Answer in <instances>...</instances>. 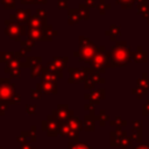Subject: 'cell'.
Returning <instances> with one entry per match:
<instances>
[{
	"instance_id": "1",
	"label": "cell",
	"mask_w": 149,
	"mask_h": 149,
	"mask_svg": "<svg viewBox=\"0 0 149 149\" xmlns=\"http://www.w3.org/2000/svg\"><path fill=\"white\" fill-rule=\"evenodd\" d=\"M3 23L6 26L5 34L8 37H10L15 41H20L22 36H27L28 27L26 24H20L19 22H14L10 20H5Z\"/></svg>"
},
{
	"instance_id": "2",
	"label": "cell",
	"mask_w": 149,
	"mask_h": 149,
	"mask_svg": "<svg viewBox=\"0 0 149 149\" xmlns=\"http://www.w3.org/2000/svg\"><path fill=\"white\" fill-rule=\"evenodd\" d=\"M62 121H58L57 119H55V116L52 114L48 115L45 120H43L41 122V129L47 133L48 136L52 137V136H57L59 135V130H61V126H62Z\"/></svg>"
},
{
	"instance_id": "3",
	"label": "cell",
	"mask_w": 149,
	"mask_h": 149,
	"mask_svg": "<svg viewBox=\"0 0 149 149\" xmlns=\"http://www.w3.org/2000/svg\"><path fill=\"white\" fill-rule=\"evenodd\" d=\"M15 94V84L8 78H0V101L8 102Z\"/></svg>"
},
{
	"instance_id": "4",
	"label": "cell",
	"mask_w": 149,
	"mask_h": 149,
	"mask_svg": "<svg viewBox=\"0 0 149 149\" xmlns=\"http://www.w3.org/2000/svg\"><path fill=\"white\" fill-rule=\"evenodd\" d=\"M68 72H69V79H68V83L69 84L81 83V81H85V79L87 78V69H83V68H69L68 69Z\"/></svg>"
},
{
	"instance_id": "5",
	"label": "cell",
	"mask_w": 149,
	"mask_h": 149,
	"mask_svg": "<svg viewBox=\"0 0 149 149\" xmlns=\"http://www.w3.org/2000/svg\"><path fill=\"white\" fill-rule=\"evenodd\" d=\"M51 114L55 116V119H57L58 121L62 122H66L71 116H73V111L69 108L68 105L65 104H59L55 109H52Z\"/></svg>"
},
{
	"instance_id": "6",
	"label": "cell",
	"mask_w": 149,
	"mask_h": 149,
	"mask_svg": "<svg viewBox=\"0 0 149 149\" xmlns=\"http://www.w3.org/2000/svg\"><path fill=\"white\" fill-rule=\"evenodd\" d=\"M95 51H97V48L91 44L88 47L80 48L77 52L73 54V56L78 57L80 62H91L95 57Z\"/></svg>"
},
{
	"instance_id": "7",
	"label": "cell",
	"mask_w": 149,
	"mask_h": 149,
	"mask_svg": "<svg viewBox=\"0 0 149 149\" xmlns=\"http://www.w3.org/2000/svg\"><path fill=\"white\" fill-rule=\"evenodd\" d=\"M31 16H33L31 15V10L29 8L28 9H21V8H19V9L15 10V14H12L9 16V20L27 26V23L29 22V20H30Z\"/></svg>"
},
{
	"instance_id": "8",
	"label": "cell",
	"mask_w": 149,
	"mask_h": 149,
	"mask_svg": "<svg viewBox=\"0 0 149 149\" xmlns=\"http://www.w3.org/2000/svg\"><path fill=\"white\" fill-rule=\"evenodd\" d=\"M17 142H20L21 144H29L31 142H36L37 136H36V127L31 126L30 130H22L20 133V135L17 136Z\"/></svg>"
},
{
	"instance_id": "9",
	"label": "cell",
	"mask_w": 149,
	"mask_h": 149,
	"mask_svg": "<svg viewBox=\"0 0 149 149\" xmlns=\"http://www.w3.org/2000/svg\"><path fill=\"white\" fill-rule=\"evenodd\" d=\"M36 90L41 93H57L58 86L57 83H50V81H41L36 85Z\"/></svg>"
},
{
	"instance_id": "10",
	"label": "cell",
	"mask_w": 149,
	"mask_h": 149,
	"mask_svg": "<svg viewBox=\"0 0 149 149\" xmlns=\"http://www.w3.org/2000/svg\"><path fill=\"white\" fill-rule=\"evenodd\" d=\"M42 35H43L42 41H51L55 36L58 35V31L54 30L51 24H45L42 27Z\"/></svg>"
},
{
	"instance_id": "11",
	"label": "cell",
	"mask_w": 149,
	"mask_h": 149,
	"mask_svg": "<svg viewBox=\"0 0 149 149\" xmlns=\"http://www.w3.org/2000/svg\"><path fill=\"white\" fill-rule=\"evenodd\" d=\"M27 38L31 41H42L43 35H42V29H36V28H28L27 30Z\"/></svg>"
},
{
	"instance_id": "12",
	"label": "cell",
	"mask_w": 149,
	"mask_h": 149,
	"mask_svg": "<svg viewBox=\"0 0 149 149\" xmlns=\"http://www.w3.org/2000/svg\"><path fill=\"white\" fill-rule=\"evenodd\" d=\"M80 19H81V17H80V15H79L78 9H72V8H69V9H68V23H69L70 26L78 23Z\"/></svg>"
},
{
	"instance_id": "13",
	"label": "cell",
	"mask_w": 149,
	"mask_h": 149,
	"mask_svg": "<svg viewBox=\"0 0 149 149\" xmlns=\"http://www.w3.org/2000/svg\"><path fill=\"white\" fill-rule=\"evenodd\" d=\"M66 123L70 126V128H71L72 130L77 132V133L83 129V123H81L80 120H79L78 118H76V116H71V118L66 121Z\"/></svg>"
},
{
	"instance_id": "14",
	"label": "cell",
	"mask_w": 149,
	"mask_h": 149,
	"mask_svg": "<svg viewBox=\"0 0 149 149\" xmlns=\"http://www.w3.org/2000/svg\"><path fill=\"white\" fill-rule=\"evenodd\" d=\"M68 62H69V57H54V59H52V63L55 64V66L58 69V70H61V71H63V69H65V66L68 65Z\"/></svg>"
},
{
	"instance_id": "15",
	"label": "cell",
	"mask_w": 149,
	"mask_h": 149,
	"mask_svg": "<svg viewBox=\"0 0 149 149\" xmlns=\"http://www.w3.org/2000/svg\"><path fill=\"white\" fill-rule=\"evenodd\" d=\"M41 78H42V81H50V83H57V80H58V77L56 74H54L52 72L48 71L45 68L43 70Z\"/></svg>"
},
{
	"instance_id": "16",
	"label": "cell",
	"mask_w": 149,
	"mask_h": 149,
	"mask_svg": "<svg viewBox=\"0 0 149 149\" xmlns=\"http://www.w3.org/2000/svg\"><path fill=\"white\" fill-rule=\"evenodd\" d=\"M41 61H42V57H41V56H37V57H36V56H35V57H34V56H30V57H28V56H27V57L24 58V61H23V62H24L26 68H30V69H31L34 65L40 64V63H41Z\"/></svg>"
},
{
	"instance_id": "17",
	"label": "cell",
	"mask_w": 149,
	"mask_h": 149,
	"mask_svg": "<svg viewBox=\"0 0 149 149\" xmlns=\"http://www.w3.org/2000/svg\"><path fill=\"white\" fill-rule=\"evenodd\" d=\"M44 24L42 23V21L36 16V15H33L29 20V22L27 23V27L28 28H36V29H42Z\"/></svg>"
},
{
	"instance_id": "18",
	"label": "cell",
	"mask_w": 149,
	"mask_h": 149,
	"mask_svg": "<svg viewBox=\"0 0 149 149\" xmlns=\"http://www.w3.org/2000/svg\"><path fill=\"white\" fill-rule=\"evenodd\" d=\"M20 45H21V51L23 52H29L33 47L35 45V41H31V40H23V41H20Z\"/></svg>"
},
{
	"instance_id": "19",
	"label": "cell",
	"mask_w": 149,
	"mask_h": 149,
	"mask_svg": "<svg viewBox=\"0 0 149 149\" xmlns=\"http://www.w3.org/2000/svg\"><path fill=\"white\" fill-rule=\"evenodd\" d=\"M68 149H91L88 143H83V142H68Z\"/></svg>"
},
{
	"instance_id": "20",
	"label": "cell",
	"mask_w": 149,
	"mask_h": 149,
	"mask_svg": "<svg viewBox=\"0 0 149 149\" xmlns=\"http://www.w3.org/2000/svg\"><path fill=\"white\" fill-rule=\"evenodd\" d=\"M45 69H47L48 71L52 72L54 74H56V76L58 77V79L63 78V72H62L61 70H58V69L55 66V64H54L52 62H48V63H47V65H45Z\"/></svg>"
},
{
	"instance_id": "21",
	"label": "cell",
	"mask_w": 149,
	"mask_h": 149,
	"mask_svg": "<svg viewBox=\"0 0 149 149\" xmlns=\"http://www.w3.org/2000/svg\"><path fill=\"white\" fill-rule=\"evenodd\" d=\"M14 58V52L12 51H1L0 52V63H8Z\"/></svg>"
},
{
	"instance_id": "22",
	"label": "cell",
	"mask_w": 149,
	"mask_h": 149,
	"mask_svg": "<svg viewBox=\"0 0 149 149\" xmlns=\"http://www.w3.org/2000/svg\"><path fill=\"white\" fill-rule=\"evenodd\" d=\"M43 70H44V68L41 65V63H40V64H36V65H34V66L31 68V73H30V76H31L33 78L41 77L42 73H43Z\"/></svg>"
},
{
	"instance_id": "23",
	"label": "cell",
	"mask_w": 149,
	"mask_h": 149,
	"mask_svg": "<svg viewBox=\"0 0 149 149\" xmlns=\"http://www.w3.org/2000/svg\"><path fill=\"white\" fill-rule=\"evenodd\" d=\"M84 129L85 130H93L94 129V121L92 115H86L85 116V121H84Z\"/></svg>"
},
{
	"instance_id": "24",
	"label": "cell",
	"mask_w": 149,
	"mask_h": 149,
	"mask_svg": "<svg viewBox=\"0 0 149 149\" xmlns=\"http://www.w3.org/2000/svg\"><path fill=\"white\" fill-rule=\"evenodd\" d=\"M41 21H42V23L45 26L47 24V21H48V13H47V10H44V9H41V8H37L36 9V14H35Z\"/></svg>"
},
{
	"instance_id": "25",
	"label": "cell",
	"mask_w": 149,
	"mask_h": 149,
	"mask_svg": "<svg viewBox=\"0 0 149 149\" xmlns=\"http://www.w3.org/2000/svg\"><path fill=\"white\" fill-rule=\"evenodd\" d=\"M78 12H79V15H80L81 19L88 20V9H87V6L86 5L80 3L79 7H78Z\"/></svg>"
},
{
	"instance_id": "26",
	"label": "cell",
	"mask_w": 149,
	"mask_h": 149,
	"mask_svg": "<svg viewBox=\"0 0 149 149\" xmlns=\"http://www.w3.org/2000/svg\"><path fill=\"white\" fill-rule=\"evenodd\" d=\"M71 128H70V126L66 123V122H63L62 123V126H61V130H59V135L61 136H63V137H68V135L71 133Z\"/></svg>"
},
{
	"instance_id": "27",
	"label": "cell",
	"mask_w": 149,
	"mask_h": 149,
	"mask_svg": "<svg viewBox=\"0 0 149 149\" xmlns=\"http://www.w3.org/2000/svg\"><path fill=\"white\" fill-rule=\"evenodd\" d=\"M104 62H105L104 57H102L101 55H97V56L91 61V64H92V66H94V68H99V66H101V65L104 64Z\"/></svg>"
},
{
	"instance_id": "28",
	"label": "cell",
	"mask_w": 149,
	"mask_h": 149,
	"mask_svg": "<svg viewBox=\"0 0 149 149\" xmlns=\"http://www.w3.org/2000/svg\"><path fill=\"white\" fill-rule=\"evenodd\" d=\"M3 71H5V73L9 74L10 78H15V77H20L21 76V69H10V70L5 69Z\"/></svg>"
},
{
	"instance_id": "29",
	"label": "cell",
	"mask_w": 149,
	"mask_h": 149,
	"mask_svg": "<svg viewBox=\"0 0 149 149\" xmlns=\"http://www.w3.org/2000/svg\"><path fill=\"white\" fill-rule=\"evenodd\" d=\"M5 9H15V0H1Z\"/></svg>"
},
{
	"instance_id": "30",
	"label": "cell",
	"mask_w": 149,
	"mask_h": 149,
	"mask_svg": "<svg viewBox=\"0 0 149 149\" xmlns=\"http://www.w3.org/2000/svg\"><path fill=\"white\" fill-rule=\"evenodd\" d=\"M85 98L91 100L92 102L97 104V102H99V92H92L91 94H85Z\"/></svg>"
},
{
	"instance_id": "31",
	"label": "cell",
	"mask_w": 149,
	"mask_h": 149,
	"mask_svg": "<svg viewBox=\"0 0 149 149\" xmlns=\"http://www.w3.org/2000/svg\"><path fill=\"white\" fill-rule=\"evenodd\" d=\"M92 43L90 42V40L87 37H84V36H80L79 37V49L80 48H85V47H88L91 45Z\"/></svg>"
},
{
	"instance_id": "32",
	"label": "cell",
	"mask_w": 149,
	"mask_h": 149,
	"mask_svg": "<svg viewBox=\"0 0 149 149\" xmlns=\"http://www.w3.org/2000/svg\"><path fill=\"white\" fill-rule=\"evenodd\" d=\"M36 105H27L26 106V113L29 115H34L36 113Z\"/></svg>"
},
{
	"instance_id": "33",
	"label": "cell",
	"mask_w": 149,
	"mask_h": 149,
	"mask_svg": "<svg viewBox=\"0 0 149 149\" xmlns=\"http://www.w3.org/2000/svg\"><path fill=\"white\" fill-rule=\"evenodd\" d=\"M9 104L7 101H0V115H3L8 109Z\"/></svg>"
},
{
	"instance_id": "34",
	"label": "cell",
	"mask_w": 149,
	"mask_h": 149,
	"mask_svg": "<svg viewBox=\"0 0 149 149\" xmlns=\"http://www.w3.org/2000/svg\"><path fill=\"white\" fill-rule=\"evenodd\" d=\"M30 98H31V99H34V100H38V99H41V98H42V93L35 88V90H33V91H31V93H30Z\"/></svg>"
},
{
	"instance_id": "35",
	"label": "cell",
	"mask_w": 149,
	"mask_h": 149,
	"mask_svg": "<svg viewBox=\"0 0 149 149\" xmlns=\"http://www.w3.org/2000/svg\"><path fill=\"white\" fill-rule=\"evenodd\" d=\"M57 7L59 9H69V7H68V0H57Z\"/></svg>"
},
{
	"instance_id": "36",
	"label": "cell",
	"mask_w": 149,
	"mask_h": 149,
	"mask_svg": "<svg viewBox=\"0 0 149 149\" xmlns=\"http://www.w3.org/2000/svg\"><path fill=\"white\" fill-rule=\"evenodd\" d=\"M20 101H21V97H20L19 94H15V95L12 98V100L8 101V104H9V105H17V104H20Z\"/></svg>"
},
{
	"instance_id": "37",
	"label": "cell",
	"mask_w": 149,
	"mask_h": 149,
	"mask_svg": "<svg viewBox=\"0 0 149 149\" xmlns=\"http://www.w3.org/2000/svg\"><path fill=\"white\" fill-rule=\"evenodd\" d=\"M84 83H85L86 88H92V87H93V81H92V79H91V78H86Z\"/></svg>"
},
{
	"instance_id": "38",
	"label": "cell",
	"mask_w": 149,
	"mask_h": 149,
	"mask_svg": "<svg viewBox=\"0 0 149 149\" xmlns=\"http://www.w3.org/2000/svg\"><path fill=\"white\" fill-rule=\"evenodd\" d=\"M20 149H36V147H33L30 144H21Z\"/></svg>"
},
{
	"instance_id": "39",
	"label": "cell",
	"mask_w": 149,
	"mask_h": 149,
	"mask_svg": "<svg viewBox=\"0 0 149 149\" xmlns=\"http://www.w3.org/2000/svg\"><path fill=\"white\" fill-rule=\"evenodd\" d=\"M85 5H86L87 7H91V6L94 5V0H85Z\"/></svg>"
},
{
	"instance_id": "40",
	"label": "cell",
	"mask_w": 149,
	"mask_h": 149,
	"mask_svg": "<svg viewBox=\"0 0 149 149\" xmlns=\"http://www.w3.org/2000/svg\"><path fill=\"white\" fill-rule=\"evenodd\" d=\"M47 1L48 0H34V3H36V5H44V3H47Z\"/></svg>"
},
{
	"instance_id": "41",
	"label": "cell",
	"mask_w": 149,
	"mask_h": 149,
	"mask_svg": "<svg viewBox=\"0 0 149 149\" xmlns=\"http://www.w3.org/2000/svg\"><path fill=\"white\" fill-rule=\"evenodd\" d=\"M21 3L23 5H29V3H34V0H20Z\"/></svg>"
},
{
	"instance_id": "42",
	"label": "cell",
	"mask_w": 149,
	"mask_h": 149,
	"mask_svg": "<svg viewBox=\"0 0 149 149\" xmlns=\"http://www.w3.org/2000/svg\"><path fill=\"white\" fill-rule=\"evenodd\" d=\"M84 108H85V109H87V111H91V112H92V111H94V107H93L92 105H85V106H84Z\"/></svg>"
},
{
	"instance_id": "43",
	"label": "cell",
	"mask_w": 149,
	"mask_h": 149,
	"mask_svg": "<svg viewBox=\"0 0 149 149\" xmlns=\"http://www.w3.org/2000/svg\"><path fill=\"white\" fill-rule=\"evenodd\" d=\"M0 149H3V148H2V147H0Z\"/></svg>"
}]
</instances>
